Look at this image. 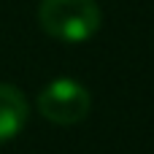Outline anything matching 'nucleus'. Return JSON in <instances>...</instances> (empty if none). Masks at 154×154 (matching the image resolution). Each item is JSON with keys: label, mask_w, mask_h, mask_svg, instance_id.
I'll use <instances>...</instances> for the list:
<instances>
[{"label": "nucleus", "mask_w": 154, "mask_h": 154, "mask_svg": "<svg viewBox=\"0 0 154 154\" xmlns=\"http://www.w3.org/2000/svg\"><path fill=\"white\" fill-rule=\"evenodd\" d=\"M38 22L46 35L79 43L100 30V8L95 0H43L38 8Z\"/></svg>", "instance_id": "obj_1"}, {"label": "nucleus", "mask_w": 154, "mask_h": 154, "mask_svg": "<svg viewBox=\"0 0 154 154\" xmlns=\"http://www.w3.org/2000/svg\"><path fill=\"white\" fill-rule=\"evenodd\" d=\"M27 97L14 84H0V143L14 141L27 125Z\"/></svg>", "instance_id": "obj_3"}, {"label": "nucleus", "mask_w": 154, "mask_h": 154, "mask_svg": "<svg viewBox=\"0 0 154 154\" xmlns=\"http://www.w3.org/2000/svg\"><path fill=\"white\" fill-rule=\"evenodd\" d=\"M38 111L43 119L60 127L79 125L92 111V95L81 81L73 79H57L46 84L38 95Z\"/></svg>", "instance_id": "obj_2"}]
</instances>
